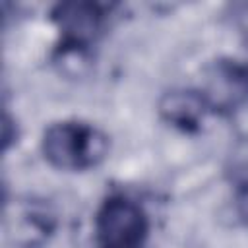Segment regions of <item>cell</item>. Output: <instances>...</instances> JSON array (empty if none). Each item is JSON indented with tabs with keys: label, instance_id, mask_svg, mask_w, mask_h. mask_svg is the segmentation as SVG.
<instances>
[{
	"label": "cell",
	"instance_id": "1",
	"mask_svg": "<svg viewBox=\"0 0 248 248\" xmlns=\"http://www.w3.org/2000/svg\"><path fill=\"white\" fill-rule=\"evenodd\" d=\"M108 151V140L83 122H56L43 136L45 159L62 170H85L99 165Z\"/></svg>",
	"mask_w": 248,
	"mask_h": 248
},
{
	"label": "cell",
	"instance_id": "2",
	"mask_svg": "<svg viewBox=\"0 0 248 248\" xmlns=\"http://www.w3.org/2000/svg\"><path fill=\"white\" fill-rule=\"evenodd\" d=\"M95 234L99 248H140L147 234V217L136 202L112 196L97 211Z\"/></svg>",
	"mask_w": 248,
	"mask_h": 248
},
{
	"label": "cell",
	"instance_id": "3",
	"mask_svg": "<svg viewBox=\"0 0 248 248\" xmlns=\"http://www.w3.org/2000/svg\"><path fill=\"white\" fill-rule=\"evenodd\" d=\"M202 95L211 110L238 108L248 101V64L229 58L213 62L205 72Z\"/></svg>",
	"mask_w": 248,
	"mask_h": 248
},
{
	"label": "cell",
	"instance_id": "4",
	"mask_svg": "<svg viewBox=\"0 0 248 248\" xmlns=\"http://www.w3.org/2000/svg\"><path fill=\"white\" fill-rule=\"evenodd\" d=\"M52 19L62 33L60 46L87 48L103 29L105 10L93 2H62L52 8Z\"/></svg>",
	"mask_w": 248,
	"mask_h": 248
},
{
	"label": "cell",
	"instance_id": "5",
	"mask_svg": "<svg viewBox=\"0 0 248 248\" xmlns=\"http://www.w3.org/2000/svg\"><path fill=\"white\" fill-rule=\"evenodd\" d=\"M207 108L209 107L203 95L190 89H172L159 101V112L163 120L182 132H196Z\"/></svg>",
	"mask_w": 248,
	"mask_h": 248
},
{
	"label": "cell",
	"instance_id": "6",
	"mask_svg": "<svg viewBox=\"0 0 248 248\" xmlns=\"http://www.w3.org/2000/svg\"><path fill=\"white\" fill-rule=\"evenodd\" d=\"M52 229L54 217L45 205L39 203H25L16 217V240L23 242L25 246L43 242Z\"/></svg>",
	"mask_w": 248,
	"mask_h": 248
},
{
	"label": "cell",
	"instance_id": "7",
	"mask_svg": "<svg viewBox=\"0 0 248 248\" xmlns=\"http://www.w3.org/2000/svg\"><path fill=\"white\" fill-rule=\"evenodd\" d=\"M232 17H234V23L238 25L240 33H244L248 37V4L232 6Z\"/></svg>",
	"mask_w": 248,
	"mask_h": 248
},
{
	"label": "cell",
	"instance_id": "8",
	"mask_svg": "<svg viewBox=\"0 0 248 248\" xmlns=\"http://www.w3.org/2000/svg\"><path fill=\"white\" fill-rule=\"evenodd\" d=\"M4 149H8L10 145H12V141L16 140V136L17 134H12V126H14V122H12V118H10V114L8 112H4Z\"/></svg>",
	"mask_w": 248,
	"mask_h": 248
},
{
	"label": "cell",
	"instance_id": "9",
	"mask_svg": "<svg viewBox=\"0 0 248 248\" xmlns=\"http://www.w3.org/2000/svg\"><path fill=\"white\" fill-rule=\"evenodd\" d=\"M238 211H240V215L244 217V221L248 223V186L240 192V196H238Z\"/></svg>",
	"mask_w": 248,
	"mask_h": 248
}]
</instances>
